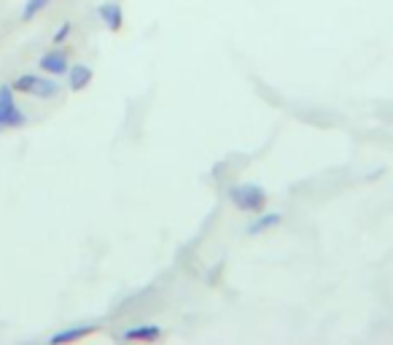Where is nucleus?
<instances>
[{"label": "nucleus", "instance_id": "2", "mask_svg": "<svg viewBox=\"0 0 393 345\" xmlns=\"http://www.w3.org/2000/svg\"><path fill=\"white\" fill-rule=\"evenodd\" d=\"M11 90L22 94H33V97H41V100H49V97L60 94V84L54 79H41V76H33V73H25V76L14 79Z\"/></svg>", "mask_w": 393, "mask_h": 345}, {"label": "nucleus", "instance_id": "11", "mask_svg": "<svg viewBox=\"0 0 393 345\" xmlns=\"http://www.w3.org/2000/svg\"><path fill=\"white\" fill-rule=\"evenodd\" d=\"M70 30H73V25H70V22H65V25H63L60 30L54 32V43H63L67 35H70Z\"/></svg>", "mask_w": 393, "mask_h": 345}, {"label": "nucleus", "instance_id": "3", "mask_svg": "<svg viewBox=\"0 0 393 345\" xmlns=\"http://www.w3.org/2000/svg\"><path fill=\"white\" fill-rule=\"evenodd\" d=\"M27 122V116L19 111L11 84L0 87V129H11V127H22Z\"/></svg>", "mask_w": 393, "mask_h": 345}, {"label": "nucleus", "instance_id": "5", "mask_svg": "<svg viewBox=\"0 0 393 345\" xmlns=\"http://www.w3.org/2000/svg\"><path fill=\"white\" fill-rule=\"evenodd\" d=\"M98 17L105 22V28H108V30H113V32L122 30V25H124V11H122V6H119V3H113V0L100 3Z\"/></svg>", "mask_w": 393, "mask_h": 345}, {"label": "nucleus", "instance_id": "9", "mask_svg": "<svg viewBox=\"0 0 393 345\" xmlns=\"http://www.w3.org/2000/svg\"><path fill=\"white\" fill-rule=\"evenodd\" d=\"M89 332H92V326H70V329H63V332H57V335H52V337H49V343H52V345L76 343V340H81V337H87Z\"/></svg>", "mask_w": 393, "mask_h": 345}, {"label": "nucleus", "instance_id": "10", "mask_svg": "<svg viewBox=\"0 0 393 345\" xmlns=\"http://www.w3.org/2000/svg\"><path fill=\"white\" fill-rule=\"evenodd\" d=\"M49 3H52V0H27V3H25V11H22V19H25V22H30L35 14H41Z\"/></svg>", "mask_w": 393, "mask_h": 345}, {"label": "nucleus", "instance_id": "1", "mask_svg": "<svg viewBox=\"0 0 393 345\" xmlns=\"http://www.w3.org/2000/svg\"><path fill=\"white\" fill-rule=\"evenodd\" d=\"M227 197L243 213H262V208L267 205V189L256 184H234L227 189Z\"/></svg>", "mask_w": 393, "mask_h": 345}, {"label": "nucleus", "instance_id": "7", "mask_svg": "<svg viewBox=\"0 0 393 345\" xmlns=\"http://www.w3.org/2000/svg\"><path fill=\"white\" fill-rule=\"evenodd\" d=\"M67 84H70V90L73 92H81L84 87H89V81H92V67L89 65H84V63H78V65H70L67 67Z\"/></svg>", "mask_w": 393, "mask_h": 345}, {"label": "nucleus", "instance_id": "6", "mask_svg": "<svg viewBox=\"0 0 393 345\" xmlns=\"http://www.w3.org/2000/svg\"><path fill=\"white\" fill-rule=\"evenodd\" d=\"M41 70L43 73H49V76H65L70 63H67L65 52H60V49H52V52H46L43 57H41Z\"/></svg>", "mask_w": 393, "mask_h": 345}, {"label": "nucleus", "instance_id": "4", "mask_svg": "<svg viewBox=\"0 0 393 345\" xmlns=\"http://www.w3.org/2000/svg\"><path fill=\"white\" fill-rule=\"evenodd\" d=\"M122 340H137V343H154L162 337V326L159 324H137V326H130L119 335Z\"/></svg>", "mask_w": 393, "mask_h": 345}, {"label": "nucleus", "instance_id": "8", "mask_svg": "<svg viewBox=\"0 0 393 345\" xmlns=\"http://www.w3.org/2000/svg\"><path fill=\"white\" fill-rule=\"evenodd\" d=\"M280 221H283V213H264V216L254 219L248 227H245V235L256 238V235H262V232H267V229H275Z\"/></svg>", "mask_w": 393, "mask_h": 345}]
</instances>
